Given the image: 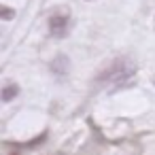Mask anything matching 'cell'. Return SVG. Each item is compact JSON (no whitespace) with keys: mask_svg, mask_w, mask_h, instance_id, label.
I'll return each mask as SVG.
<instances>
[{"mask_svg":"<svg viewBox=\"0 0 155 155\" xmlns=\"http://www.w3.org/2000/svg\"><path fill=\"white\" fill-rule=\"evenodd\" d=\"M15 17V11L11 7H0V19H5V21H11Z\"/></svg>","mask_w":155,"mask_h":155,"instance_id":"cell-5","label":"cell"},{"mask_svg":"<svg viewBox=\"0 0 155 155\" xmlns=\"http://www.w3.org/2000/svg\"><path fill=\"white\" fill-rule=\"evenodd\" d=\"M49 70H51V74H55L58 79H64V77L70 72V58L64 55V53L55 55V58L51 60V64H49Z\"/></svg>","mask_w":155,"mask_h":155,"instance_id":"cell-3","label":"cell"},{"mask_svg":"<svg viewBox=\"0 0 155 155\" xmlns=\"http://www.w3.org/2000/svg\"><path fill=\"white\" fill-rule=\"evenodd\" d=\"M132 70H136L127 60H123V58H119V60H113L104 70H100L98 74H96V85H104V83H108V81H119L123 74H127V72H132Z\"/></svg>","mask_w":155,"mask_h":155,"instance_id":"cell-1","label":"cell"},{"mask_svg":"<svg viewBox=\"0 0 155 155\" xmlns=\"http://www.w3.org/2000/svg\"><path fill=\"white\" fill-rule=\"evenodd\" d=\"M2 102H13L17 96H19V85L17 83H9V85H5L2 87Z\"/></svg>","mask_w":155,"mask_h":155,"instance_id":"cell-4","label":"cell"},{"mask_svg":"<svg viewBox=\"0 0 155 155\" xmlns=\"http://www.w3.org/2000/svg\"><path fill=\"white\" fill-rule=\"evenodd\" d=\"M70 32V15L68 13H55L49 17V34L53 38H66Z\"/></svg>","mask_w":155,"mask_h":155,"instance_id":"cell-2","label":"cell"}]
</instances>
